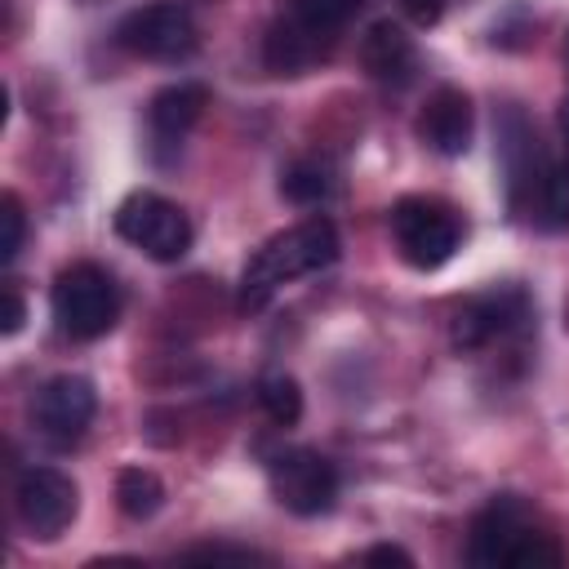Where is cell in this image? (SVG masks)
I'll use <instances>...</instances> for the list:
<instances>
[{
  "mask_svg": "<svg viewBox=\"0 0 569 569\" xmlns=\"http://www.w3.org/2000/svg\"><path fill=\"white\" fill-rule=\"evenodd\" d=\"M258 405H262L267 418L280 422V427H293V422L302 418V391H298V382H293L289 373H267V378L258 382Z\"/></svg>",
  "mask_w": 569,
  "mask_h": 569,
  "instance_id": "ac0fdd59",
  "label": "cell"
},
{
  "mask_svg": "<svg viewBox=\"0 0 569 569\" xmlns=\"http://www.w3.org/2000/svg\"><path fill=\"white\" fill-rule=\"evenodd\" d=\"M80 493L76 480L62 476L58 467H27L13 485V511L31 538H58L76 520Z\"/></svg>",
  "mask_w": 569,
  "mask_h": 569,
  "instance_id": "ba28073f",
  "label": "cell"
},
{
  "mask_svg": "<svg viewBox=\"0 0 569 569\" xmlns=\"http://www.w3.org/2000/svg\"><path fill=\"white\" fill-rule=\"evenodd\" d=\"M338 258V227L329 218H302L298 227L271 236L240 276V311H258L271 302V293L298 276H311Z\"/></svg>",
  "mask_w": 569,
  "mask_h": 569,
  "instance_id": "6da1fadb",
  "label": "cell"
},
{
  "mask_svg": "<svg viewBox=\"0 0 569 569\" xmlns=\"http://www.w3.org/2000/svg\"><path fill=\"white\" fill-rule=\"evenodd\" d=\"M280 191L293 204H320L333 191V169L325 160H293L284 169V178H280Z\"/></svg>",
  "mask_w": 569,
  "mask_h": 569,
  "instance_id": "e0dca14e",
  "label": "cell"
},
{
  "mask_svg": "<svg viewBox=\"0 0 569 569\" xmlns=\"http://www.w3.org/2000/svg\"><path fill=\"white\" fill-rule=\"evenodd\" d=\"M0 222H4V236H0V262H13L22 240H27V213H22V200L13 191L0 196Z\"/></svg>",
  "mask_w": 569,
  "mask_h": 569,
  "instance_id": "d6986e66",
  "label": "cell"
},
{
  "mask_svg": "<svg viewBox=\"0 0 569 569\" xmlns=\"http://www.w3.org/2000/svg\"><path fill=\"white\" fill-rule=\"evenodd\" d=\"M360 62L382 84H409L413 67H418V53H413V40L405 36V27H396L391 18H382V22H373L360 36Z\"/></svg>",
  "mask_w": 569,
  "mask_h": 569,
  "instance_id": "5bb4252c",
  "label": "cell"
},
{
  "mask_svg": "<svg viewBox=\"0 0 569 569\" xmlns=\"http://www.w3.org/2000/svg\"><path fill=\"white\" fill-rule=\"evenodd\" d=\"M467 560L480 569H542V565H560L565 551L547 533L525 525L516 498H493L471 525Z\"/></svg>",
  "mask_w": 569,
  "mask_h": 569,
  "instance_id": "7a4b0ae2",
  "label": "cell"
},
{
  "mask_svg": "<svg viewBox=\"0 0 569 569\" xmlns=\"http://www.w3.org/2000/svg\"><path fill=\"white\" fill-rule=\"evenodd\" d=\"M49 307H53V320L67 338L93 342V338L111 333L120 320V284L98 262H71L58 271Z\"/></svg>",
  "mask_w": 569,
  "mask_h": 569,
  "instance_id": "3957f363",
  "label": "cell"
},
{
  "mask_svg": "<svg viewBox=\"0 0 569 569\" xmlns=\"http://www.w3.org/2000/svg\"><path fill=\"white\" fill-rule=\"evenodd\" d=\"M182 560H204V565H222V560L262 565L267 556H258V551H249V547H191V551H182Z\"/></svg>",
  "mask_w": 569,
  "mask_h": 569,
  "instance_id": "44dd1931",
  "label": "cell"
},
{
  "mask_svg": "<svg viewBox=\"0 0 569 569\" xmlns=\"http://www.w3.org/2000/svg\"><path fill=\"white\" fill-rule=\"evenodd\" d=\"M529 320V298L525 289H493L480 293L471 302H462V311L453 316V347L462 351H480L507 333H516Z\"/></svg>",
  "mask_w": 569,
  "mask_h": 569,
  "instance_id": "30bf717a",
  "label": "cell"
},
{
  "mask_svg": "<svg viewBox=\"0 0 569 569\" xmlns=\"http://www.w3.org/2000/svg\"><path fill=\"white\" fill-rule=\"evenodd\" d=\"M565 62H569V36H565Z\"/></svg>",
  "mask_w": 569,
  "mask_h": 569,
  "instance_id": "484cf974",
  "label": "cell"
},
{
  "mask_svg": "<svg viewBox=\"0 0 569 569\" xmlns=\"http://www.w3.org/2000/svg\"><path fill=\"white\" fill-rule=\"evenodd\" d=\"M116 502H120V511H124L129 520H147V516L160 511L164 485H160V476L147 471V467H124V471L116 476Z\"/></svg>",
  "mask_w": 569,
  "mask_h": 569,
  "instance_id": "9a60e30c",
  "label": "cell"
},
{
  "mask_svg": "<svg viewBox=\"0 0 569 569\" xmlns=\"http://www.w3.org/2000/svg\"><path fill=\"white\" fill-rule=\"evenodd\" d=\"M418 133H422V142L431 151L462 156L471 147V98L462 89H453V84H440L427 98L422 116H418Z\"/></svg>",
  "mask_w": 569,
  "mask_h": 569,
  "instance_id": "7c38bea8",
  "label": "cell"
},
{
  "mask_svg": "<svg viewBox=\"0 0 569 569\" xmlns=\"http://www.w3.org/2000/svg\"><path fill=\"white\" fill-rule=\"evenodd\" d=\"M533 191H538V222L547 231H565L569 227V160H547Z\"/></svg>",
  "mask_w": 569,
  "mask_h": 569,
  "instance_id": "2e32d148",
  "label": "cell"
},
{
  "mask_svg": "<svg viewBox=\"0 0 569 569\" xmlns=\"http://www.w3.org/2000/svg\"><path fill=\"white\" fill-rule=\"evenodd\" d=\"M329 44H333L329 27H316L302 13H289V18L271 22V31L262 40V62L276 76H302V71H311L329 53Z\"/></svg>",
  "mask_w": 569,
  "mask_h": 569,
  "instance_id": "8fae6325",
  "label": "cell"
},
{
  "mask_svg": "<svg viewBox=\"0 0 569 569\" xmlns=\"http://www.w3.org/2000/svg\"><path fill=\"white\" fill-rule=\"evenodd\" d=\"M27 320V302H22V289L13 280H4V316H0V329L4 333H18Z\"/></svg>",
  "mask_w": 569,
  "mask_h": 569,
  "instance_id": "7402d4cb",
  "label": "cell"
},
{
  "mask_svg": "<svg viewBox=\"0 0 569 569\" xmlns=\"http://www.w3.org/2000/svg\"><path fill=\"white\" fill-rule=\"evenodd\" d=\"M116 231H120V240H129L133 249H142L156 262H178L191 249V222H187V213L173 200L156 196V191L124 196L120 209H116Z\"/></svg>",
  "mask_w": 569,
  "mask_h": 569,
  "instance_id": "8992f818",
  "label": "cell"
},
{
  "mask_svg": "<svg viewBox=\"0 0 569 569\" xmlns=\"http://www.w3.org/2000/svg\"><path fill=\"white\" fill-rule=\"evenodd\" d=\"M556 124H560V138H565V147H569V89H565V98H560V111H556Z\"/></svg>",
  "mask_w": 569,
  "mask_h": 569,
  "instance_id": "d4e9b609",
  "label": "cell"
},
{
  "mask_svg": "<svg viewBox=\"0 0 569 569\" xmlns=\"http://www.w3.org/2000/svg\"><path fill=\"white\" fill-rule=\"evenodd\" d=\"M360 9V0H293V13H302L307 22H316V27H342L351 13Z\"/></svg>",
  "mask_w": 569,
  "mask_h": 569,
  "instance_id": "ffe728a7",
  "label": "cell"
},
{
  "mask_svg": "<svg viewBox=\"0 0 569 569\" xmlns=\"http://www.w3.org/2000/svg\"><path fill=\"white\" fill-rule=\"evenodd\" d=\"M204 107H209V89L196 84V80H182V84L160 89V93L151 98V111H147L156 147H182V138H187L191 124L204 116Z\"/></svg>",
  "mask_w": 569,
  "mask_h": 569,
  "instance_id": "4fadbf2b",
  "label": "cell"
},
{
  "mask_svg": "<svg viewBox=\"0 0 569 569\" xmlns=\"http://www.w3.org/2000/svg\"><path fill=\"white\" fill-rule=\"evenodd\" d=\"M391 236H396L400 258H405L413 271H436V267H445V262L458 253V244H462V222H458V213H453L445 200L405 196V200H396V209H391Z\"/></svg>",
  "mask_w": 569,
  "mask_h": 569,
  "instance_id": "277c9868",
  "label": "cell"
},
{
  "mask_svg": "<svg viewBox=\"0 0 569 569\" xmlns=\"http://www.w3.org/2000/svg\"><path fill=\"white\" fill-rule=\"evenodd\" d=\"M365 560H369V565H413V556H409L405 547H369Z\"/></svg>",
  "mask_w": 569,
  "mask_h": 569,
  "instance_id": "cb8c5ba5",
  "label": "cell"
},
{
  "mask_svg": "<svg viewBox=\"0 0 569 569\" xmlns=\"http://www.w3.org/2000/svg\"><path fill=\"white\" fill-rule=\"evenodd\" d=\"M93 409H98L93 382L80 378V373H58V378H49V382L36 391V400H31V422H36V431H40L49 445L67 449V445H76V440L89 431Z\"/></svg>",
  "mask_w": 569,
  "mask_h": 569,
  "instance_id": "9c48e42d",
  "label": "cell"
},
{
  "mask_svg": "<svg viewBox=\"0 0 569 569\" xmlns=\"http://www.w3.org/2000/svg\"><path fill=\"white\" fill-rule=\"evenodd\" d=\"M400 9H405V18H413L418 27H431V22H440L445 0H400Z\"/></svg>",
  "mask_w": 569,
  "mask_h": 569,
  "instance_id": "603a6c76",
  "label": "cell"
},
{
  "mask_svg": "<svg viewBox=\"0 0 569 569\" xmlns=\"http://www.w3.org/2000/svg\"><path fill=\"white\" fill-rule=\"evenodd\" d=\"M116 44L147 62H178V58L196 53L200 36H196L191 13L178 0H156V4L129 9L116 22Z\"/></svg>",
  "mask_w": 569,
  "mask_h": 569,
  "instance_id": "5b68a950",
  "label": "cell"
},
{
  "mask_svg": "<svg viewBox=\"0 0 569 569\" xmlns=\"http://www.w3.org/2000/svg\"><path fill=\"white\" fill-rule=\"evenodd\" d=\"M267 485L293 516H325L338 498V471L316 449H280L267 458Z\"/></svg>",
  "mask_w": 569,
  "mask_h": 569,
  "instance_id": "52a82bcc",
  "label": "cell"
}]
</instances>
